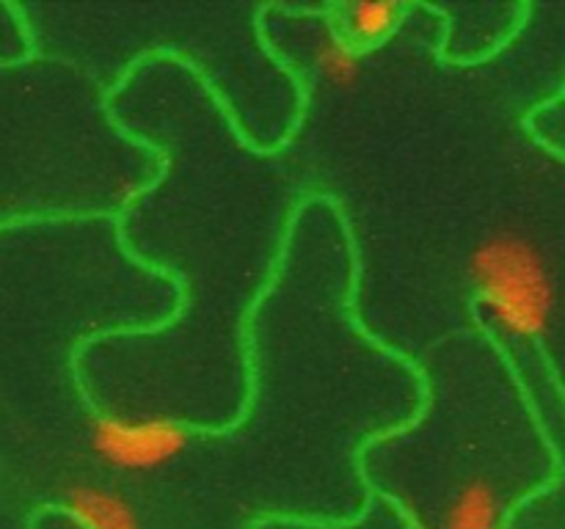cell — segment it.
Returning <instances> with one entry per match:
<instances>
[{
  "instance_id": "5b68a950",
  "label": "cell",
  "mask_w": 565,
  "mask_h": 529,
  "mask_svg": "<svg viewBox=\"0 0 565 529\" xmlns=\"http://www.w3.org/2000/svg\"><path fill=\"white\" fill-rule=\"evenodd\" d=\"M42 507L47 512L70 516L77 529H143L136 501L121 490L97 483L70 485L58 499Z\"/></svg>"
},
{
  "instance_id": "52a82bcc",
  "label": "cell",
  "mask_w": 565,
  "mask_h": 529,
  "mask_svg": "<svg viewBox=\"0 0 565 529\" xmlns=\"http://www.w3.org/2000/svg\"><path fill=\"white\" fill-rule=\"evenodd\" d=\"M524 127L530 136L546 149L565 160V86L557 88L555 94L541 99L533 110L522 116Z\"/></svg>"
},
{
  "instance_id": "7a4b0ae2",
  "label": "cell",
  "mask_w": 565,
  "mask_h": 529,
  "mask_svg": "<svg viewBox=\"0 0 565 529\" xmlns=\"http://www.w3.org/2000/svg\"><path fill=\"white\" fill-rule=\"evenodd\" d=\"M88 446L105 468L119 474H154L180 461L202 435V424L171 417H119L97 408Z\"/></svg>"
},
{
  "instance_id": "6da1fadb",
  "label": "cell",
  "mask_w": 565,
  "mask_h": 529,
  "mask_svg": "<svg viewBox=\"0 0 565 529\" xmlns=\"http://www.w3.org/2000/svg\"><path fill=\"white\" fill-rule=\"evenodd\" d=\"M480 331L505 345H533L552 334L561 314V284L546 248L533 235L500 229L486 235L467 259Z\"/></svg>"
},
{
  "instance_id": "8992f818",
  "label": "cell",
  "mask_w": 565,
  "mask_h": 529,
  "mask_svg": "<svg viewBox=\"0 0 565 529\" xmlns=\"http://www.w3.org/2000/svg\"><path fill=\"white\" fill-rule=\"evenodd\" d=\"M309 77H320L331 91H353L364 77L362 55L337 36L334 28L323 17H318V33L312 44V64L307 66Z\"/></svg>"
},
{
  "instance_id": "277c9868",
  "label": "cell",
  "mask_w": 565,
  "mask_h": 529,
  "mask_svg": "<svg viewBox=\"0 0 565 529\" xmlns=\"http://www.w3.org/2000/svg\"><path fill=\"white\" fill-rule=\"evenodd\" d=\"M326 20L334 28L337 36L351 44L359 55H367L381 50L395 39L406 22L412 3H395V0H381V3H323Z\"/></svg>"
},
{
  "instance_id": "3957f363",
  "label": "cell",
  "mask_w": 565,
  "mask_h": 529,
  "mask_svg": "<svg viewBox=\"0 0 565 529\" xmlns=\"http://www.w3.org/2000/svg\"><path fill=\"white\" fill-rule=\"evenodd\" d=\"M561 474L544 477L508 479L505 474L478 472L472 477H461L439 499V512L406 510L403 516L414 529H505L513 512L522 510L530 499L546 494Z\"/></svg>"
}]
</instances>
